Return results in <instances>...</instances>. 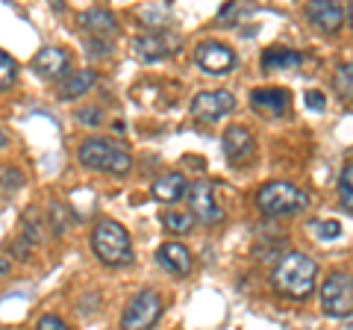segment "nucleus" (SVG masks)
Wrapping results in <instances>:
<instances>
[{"instance_id": "obj_1", "label": "nucleus", "mask_w": 353, "mask_h": 330, "mask_svg": "<svg viewBox=\"0 0 353 330\" xmlns=\"http://www.w3.org/2000/svg\"><path fill=\"white\" fill-rule=\"evenodd\" d=\"M315 278H318V266L309 254H301V251H289L274 269L271 280L274 289L292 301H303L312 295L315 289Z\"/></svg>"}, {"instance_id": "obj_2", "label": "nucleus", "mask_w": 353, "mask_h": 330, "mask_svg": "<svg viewBox=\"0 0 353 330\" xmlns=\"http://www.w3.org/2000/svg\"><path fill=\"white\" fill-rule=\"evenodd\" d=\"M92 248L97 260L103 266H112V269H121V266H130L136 260V251H132V239L127 233V227L115 222V218H101L92 230Z\"/></svg>"}, {"instance_id": "obj_3", "label": "nucleus", "mask_w": 353, "mask_h": 330, "mask_svg": "<svg viewBox=\"0 0 353 330\" xmlns=\"http://www.w3.org/2000/svg\"><path fill=\"white\" fill-rule=\"evenodd\" d=\"M256 206L271 215V218H283V215H297L309 206V197L303 189H297L294 183H285V180H274V183H265L262 189L256 192Z\"/></svg>"}, {"instance_id": "obj_4", "label": "nucleus", "mask_w": 353, "mask_h": 330, "mask_svg": "<svg viewBox=\"0 0 353 330\" xmlns=\"http://www.w3.org/2000/svg\"><path fill=\"white\" fill-rule=\"evenodd\" d=\"M77 159L92 171H109V174H118V177L132 168L130 153L121 145H115V142H106V139H85L80 145V151H77Z\"/></svg>"}, {"instance_id": "obj_5", "label": "nucleus", "mask_w": 353, "mask_h": 330, "mask_svg": "<svg viewBox=\"0 0 353 330\" xmlns=\"http://www.w3.org/2000/svg\"><path fill=\"white\" fill-rule=\"evenodd\" d=\"M162 318V298L153 289H141L121 313V330H153Z\"/></svg>"}, {"instance_id": "obj_6", "label": "nucleus", "mask_w": 353, "mask_h": 330, "mask_svg": "<svg viewBox=\"0 0 353 330\" xmlns=\"http://www.w3.org/2000/svg\"><path fill=\"white\" fill-rule=\"evenodd\" d=\"M180 36L174 30H148L132 39V50L141 62H159L165 57H174L180 50Z\"/></svg>"}, {"instance_id": "obj_7", "label": "nucleus", "mask_w": 353, "mask_h": 330, "mask_svg": "<svg viewBox=\"0 0 353 330\" xmlns=\"http://www.w3.org/2000/svg\"><path fill=\"white\" fill-rule=\"evenodd\" d=\"M321 307L327 316L353 313V274L333 271L321 286Z\"/></svg>"}, {"instance_id": "obj_8", "label": "nucleus", "mask_w": 353, "mask_h": 330, "mask_svg": "<svg viewBox=\"0 0 353 330\" xmlns=\"http://www.w3.org/2000/svg\"><path fill=\"white\" fill-rule=\"evenodd\" d=\"M236 109V97L224 92V89H215V92H197L194 101H192V115L197 121H206V124H218L224 115H230Z\"/></svg>"}, {"instance_id": "obj_9", "label": "nucleus", "mask_w": 353, "mask_h": 330, "mask_svg": "<svg viewBox=\"0 0 353 330\" xmlns=\"http://www.w3.org/2000/svg\"><path fill=\"white\" fill-rule=\"evenodd\" d=\"M194 59L197 65L212 74V77H224L236 68V50L224 45V41H203V45L194 48Z\"/></svg>"}, {"instance_id": "obj_10", "label": "nucleus", "mask_w": 353, "mask_h": 330, "mask_svg": "<svg viewBox=\"0 0 353 330\" xmlns=\"http://www.w3.org/2000/svg\"><path fill=\"white\" fill-rule=\"evenodd\" d=\"M306 18L309 24L321 32H339L345 24V6L336 3V0H315V3H306Z\"/></svg>"}, {"instance_id": "obj_11", "label": "nucleus", "mask_w": 353, "mask_h": 330, "mask_svg": "<svg viewBox=\"0 0 353 330\" xmlns=\"http://www.w3.org/2000/svg\"><path fill=\"white\" fill-rule=\"evenodd\" d=\"M189 204H192V213L201 218L203 224H218L224 213H221V206L215 204V192L212 186L206 180H197L194 186H189Z\"/></svg>"}, {"instance_id": "obj_12", "label": "nucleus", "mask_w": 353, "mask_h": 330, "mask_svg": "<svg viewBox=\"0 0 353 330\" xmlns=\"http://www.w3.org/2000/svg\"><path fill=\"white\" fill-rule=\"evenodd\" d=\"M32 68H36L44 80H62L71 68V53L65 48H41L32 57Z\"/></svg>"}, {"instance_id": "obj_13", "label": "nucleus", "mask_w": 353, "mask_h": 330, "mask_svg": "<svg viewBox=\"0 0 353 330\" xmlns=\"http://www.w3.org/2000/svg\"><path fill=\"white\" fill-rule=\"evenodd\" d=\"M250 104L256 113L262 115H271V118H280L285 109L292 104V95L280 89V86H265V89H253L250 92Z\"/></svg>"}, {"instance_id": "obj_14", "label": "nucleus", "mask_w": 353, "mask_h": 330, "mask_svg": "<svg viewBox=\"0 0 353 330\" xmlns=\"http://www.w3.org/2000/svg\"><path fill=\"white\" fill-rule=\"evenodd\" d=\"M157 262L165 269L176 274V278H185V274L192 271L194 260H192V251L183 245V242H165V245L157 251Z\"/></svg>"}, {"instance_id": "obj_15", "label": "nucleus", "mask_w": 353, "mask_h": 330, "mask_svg": "<svg viewBox=\"0 0 353 330\" xmlns=\"http://www.w3.org/2000/svg\"><path fill=\"white\" fill-rule=\"evenodd\" d=\"M80 27L92 39L106 41V39H112L118 32V18L109 12V9H103V6H92V9H85V12L80 15Z\"/></svg>"}, {"instance_id": "obj_16", "label": "nucleus", "mask_w": 353, "mask_h": 330, "mask_svg": "<svg viewBox=\"0 0 353 330\" xmlns=\"http://www.w3.org/2000/svg\"><path fill=\"white\" fill-rule=\"evenodd\" d=\"M224 157L230 165H245L253 157V133L245 127H230L224 133Z\"/></svg>"}, {"instance_id": "obj_17", "label": "nucleus", "mask_w": 353, "mask_h": 330, "mask_svg": "<svg viewBox=\"0 0 353 330\" xmlns=\"http://www.w3.org/2000/svg\"><path fill=\"white\" fill-rule=\"evenodd\" d=\"M150 195L162 204H176L180 197L189 195V180H185V174L171 171V174H165V177H159L150 186Z\"/></svg>"}, {"instance_id": "obj_18", "label": "nucleus", "mask_w": 353, "mask_h": 330, "mask_svg": "<svg viewBox=\"0 0 353 330\" xmlns=\"http://www.w3.org/2000/svg\"><path fill=\"white\" fill-rule=\"evenodd\" d=\"M303 62V53L289 50V48H268L262 53V71L277 74V71H292Z\"/></svg>"}, {"instance_id": "obj_19", "label": "nucleus", "mask_w": 353, "mask_h": 330, "mask_svg": "<svg viewBox=\"0 0 353 330\" xmlns=\"http://www.w3.org/2000/svg\"><path fill=\"white\" fill-rule=\"evenodd\" d=\"M97 80V74L94 71H74V74H65L62 80H59V97L62 101H77V97H83L88 95V89L94 86Z\"/></svg>"}, {"instance_id": "obj_20", "label": "nucleus", "mask_w": 353, "mask_h": 330, "mask_svg": "<svg viewBox=\"0 0 353 330\" xmlns=\"http://www.w3.org/2000/svg\"><path fill=\"white\" fill-rule=\"evenodd\" d=\"M194 224V218L189 213H180V210H165L162 213V227L168 230V233H176V236H183V233H189Z\"/></svg>"}, {"instance_id": "obj_21", "label": "nucleus", "mask_w": 353, "mask_h": 330, "mask_svg": "<svg viewBox=\"0 0 353 330\" xmlns=\"http://www.w3.org/2000/svg\"><path fill=\"white\" fill-rule=\"evenodd\" d=\"M339 201H341V210L353 213V162H347L339 174Z\"/></svg>"}, {"instance_id": "obj_22", "label": "nucleus", "mask_w": 353, "mask_h": 330, "mask_svg": "<svg viewBox=\"0 0 353 330\" xmlns=\"http://www.w3.org/2000/svg\"><path fill=\"white\" fill-rule=\"evenodd\" d=\"M15 80H18V62L6 50H0V92L12 89Z\"/></svg>"}, {"instance_id": "obj_23", "label": "nucleus", "mask_w": 353, "mask_h": 330, "mask_svg": "<svg viewBox=\"0 0 353 330\" xmlns=\"http://www.w3.org/2000/svg\"><path fill=\"white\" fill-rule=\"evenodd\" d=\"M333 86H336V92H339L341 97L353 101V62L339 65V71H336V77H333Z\"/></svg>"}, {"instance_id": "obj_24", "label": "nucleus", "mask_w": 353, "mask_h": 330, "mask_svg": "<svg viewBox=\"0 0 353 330\" xmlns=\"http://www.w3.org/2000/svg\"><path fill=\"white\" fill-rule=\"evenodd\" d=\"M309 230H312L318 239H324V242H333V239L341 236V224L339 222H312Z\"/></svg>"}, {"instance_id": "obj_25", "label": "nucleus", "mask_w": 353, "mask_h": 330, "mask_svg": "<svg viewBox=\"0 0 353 330\" xmlns=\"http://www.w3.org/2000/svg\"><path fill=\"white\" fill-rule=\"evenodd\" d=\"M0 183H3V189H18V186H24V174L18 168L3 165V168H0Z\"/></svg>"}, {"instance_id": "obj_26", "label": "nucleus", "mask_w": 353, "mask_h": 330, "mask_svg": "<svg viewBox=\"0 0 353 330\" xmlns=\"http://www.w3.org/2000/svg\"><path fill=\"white\" fill-rule=\"evenodd\" d=\"M77 118L83 121V124H88V127H97L103 121V109L101 106H85V109H80L77 113Z\"/></svg>"}, {"instance_id": "obj_27", "label": "nucleus", "mask_w": 353, "mask_h": 330, "mask_svg": "<svg viewBox=\"0 0 353 330\" xmlns=\"http://www.w3.org/2000/svg\"><path fill=\"white\" fill-rule=\"evenodd\" d=\"M39 330H71V327L65 324L59 316H41L39 318Z\"/></svg>"}, {"instance_id": "obj_28", "label": "nucleus", "mask_w": 353, "mask_h": 330, "mask_svg": "<svg viewBox=\"0 0 353 330\" xmlns=\"http://www.w3.org/2000/svg\"><path fill=\"white\" fill-rule=\"evenodd\" d=\"M303 101H306V106H309V109H318V113H324V109H327L324 95H321V92H315V89H309V92L303 95Z\"/></svg>"}, {"instance_id": "obj_29", "label": "nucleus", "mask_w": 353, "mask_h": 330, "mask_svg": "<svg viewBox=\"0 0 353 330\" xmlns=\"http://www.w3.org/2000/svg\"><path fill=\"white\" fill-rule=\"evenodd\" d=\"M9 271V262L6 260H0V274H6Z\"/></svg>"}, {"instance_id": "obj_30", "label": "nucleus", "mask_w": 353, "mask_h": 330, "mask_svg": "<svg viewBox=\"0 0 353 330\" xmlns=\"http://www.w3.org/2000/svg\"><path fill=\"white\" fill-rule=\"evenodd\" d=\"M3 148H6V133L0 130V151H3Z\"/></svg>"}, {"instance_id": "obj_31", "label": "nucleus", "mask_w": 353, "mask_h": 330, "mask_svg": "<svg viewBox=\"0 0 353 330\" xmlns=\"http://www.w3.org/2000/svg\"><path fill=\"white\" fill-rule=\"evenodd\" d=\"M350 27H353V6H350Z\"/></svg>"}]
</instances>
